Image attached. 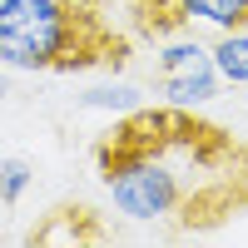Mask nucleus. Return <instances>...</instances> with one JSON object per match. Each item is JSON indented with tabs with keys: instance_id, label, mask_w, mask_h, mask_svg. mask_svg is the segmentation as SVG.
<instances>
[{
	"instance_id": "nucleus-1",
	"label": "nucleus",
	"mask_w": 248,
	"mask_h": 248,
	"mask_svg": "<svg viewBox=\"0 0 248 248\" xmlns=\"http://www.w3.org/2000/svg\"><path fill=\"white\" fill-rule=\"evenodd\" d=\"M94 164L114 209L174 233L218 229L248 209V144L184 105L129 109L94 144Z\"/></svg>"
},
{
	"instance_id": "nucleus-2",
	"label": "nucleus",
	"mask_w": 248,
	"mask_h": 248,
	"mask_svg": "<svg viewBox=\"0 0 248 248\" xmlns=\"http://www.w3.org/2000/svg\"><path fill=\"white\" fill-rule=\"evenodd\" d=\"M129 40L105 20V0H5L0 65L10 70H94L124 65Z\"/></svg>"
},
{
	"instance_id": "nucleus-3",
	"label": "nucleus",
	"mask_w": 248,
	"mask_h": 248,
	"mask_svg": "<svg viewBox=\"0 0 248 248\" xmlns=\"http://www.w3.org/2000/svg\"><path fill=\"white\" fill-rule=\"evenodd\" d=\"M159 94H169V105H209L218 94V70L214 55L199 45V40H179L159 55Z\"/></svg>"
},
{
	"instance_id": "nucleus-4",
	"label": "nucleus",
	"mask_w": 248,
	"mask_h": 248,
	"mask_svg": "<svg viewBox=\"0 0 248 248\" xmlns=\"http://www.w3.org/2000/svg\"><path fill=\"white\" fill-rule=\"evenodd\" d=\"M25 238H30V243H99L105 229L94 223L90 209H79V203L70 209V203H65V209H50L45 223H35Z\"/></svg>"
},
{
	"instance_id": "nucleus-5",
	"label": "nucleus",
	"mask_w": 248,
	"mask_h": 248,
	"mask_svg": "<svg viewBox=\"0 0 248 248\" xmlns=\"http://www.w3.org/2000/svg\"><path fill=\"white\" fill-rule=\"evenodd\" d=\"M179 20H209L218 30H243L248 25V0H174Z\"/></svg>"
},
{
	"instance_id": "nucleus-6",
	"label": "nucleus",
	"mask_w": 248,
	"mask_h": 248,
	"mask_svg": "<svg viewBox=\"0 0 248 248\" xmlns=\"http://www.w3.org/2000/svg\"><path fill=\"white\" fill-rule=\"evenodd\" d=\"M209 55H214L218 79H229V85H248V25H243V30H223L218 45H214Z\"/></svg>"
},
{
	"instance_id": "nucleus-7",
	"label": "nucleus",
	"mask_w": 248,
	"mask_h": 248,
	"mask_svg": "<svg viewBox=\"0 0 248 248\" xmlns=\"http://www.w3.org/2000/svg\"><path fill=\"white\" fill-rule=\"evenodd\" d=\"M30 179H35V169L25 159H0V203H20Z\"/></svg>"
},
{
	"instance_id": "nucleus-8",
	"label": "nucleus",
	"mask_w": 248,
	"mask_h": 248,
	"mask_svg": "<svg viewBox=\"0 0 248 248\" xmlns=\"http://www.w3.org/2000/svg\"><path fill=\"white\" fill-rule=\"evenodd\" d=\"M85 105H90V109L129 114V109H139V90H129V85H105V90H90V94H85Z\"/></svg>"
},
{
	"instance_id": "nucleus-9",
	"label": "nucleus",
	"mask_w": 248,
	"mask_h": 248,
	"mask_svg": "<svg viewBox=\"0 0 248 248\" xmlns=\"http://www.w3.org/2000/svg\"><path fill=\"white\" fill-rule=\"evenodd\" d=\"M5 90H10V85H5V75H0V99H5Z\"/></svg>"
},
{
	"instance_id": "nucleus-10",
	"label": "nucleus",
	"mask_w": 248,
	"mask_h": 248,
	"mask_svg": "<svg viewBox=\"0 0 248 248\" xmlns=\"http://www.w3.org/2000/svg\"><path fill=\"white\" fill-rule=\"evenodd\" d=\"M0 5H5V0H0Z\"/></svg>"
}]
</instances>
